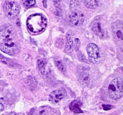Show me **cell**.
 I'll use <instances>...</instances> for the list:
<instances>
[{
  "instance_id": "12",
  "label": "cell",
  "mask_w": 123,
  "mask_h": 115,
  "mask_svg": "<svg viewBox=\"0 0 123 115\" xmlns=\"http://www.w3.org/2000/svg\"><path fill=\"white\" fill-rule=\"evenodd\" d=\"M81 105L82 103L80 101H79V100H74V101H72V103L70 104L69 108L70 110L74 112V113H83L81 108H80Z\"/></svg>"
},
{
  "instance_id": "4",
  "label": "cell",
  "mask_w": 123,
  "mask_h": 115,
  "mask_svg": "<svg viewBox=\"0 0 123 115\" xmlns=\"http://www.w3.org/2000/svg\"><path fill=\"white\" fill-rule=\"evenodd\" d=\"M20 7L16 2L7 1L4 6V11L6 16L10 19H15L19 15Z\"/></svg>"
},
{
  "instance_id": "8",
  "label": "cell",
  "mask_w": 123,
  "mask_h": 115,
  "mask_svg": "<svg viewBox=\"0 0 123 115\" xmlns=\"http://www.w3.org/2000/svg\"><path fill=\"white\" fill-rule=\"evenodd\" d=\"M123 27L121 20H117L112 24V30L115 39L118 42H123Z\"/></svg>"
},
{
  "instance_id": "2",
  "label": "cell",
  "mask_w": 123,
  "mask_h": 115,
  "mask_svg": "<svg viewBox=\"0 0 123 115\" xmlns=\"http://www.w3.org/2000/svg\"><path fill=\"white\" fill-rule=\"evenodd\" d=\"M27 28L32 34H38L44 31L47 27V19L40 13L30 15L26 20Z\"/></svg>"
},
{
  "instance_id": "17",
  "label": "cell",
  "mask_w": 123,
  "mask_h": 115,
  "mask_svg": "<svg viewBox=\"0 0 123 115\" xmlns=\"http://www.w3.org/2000/svg\"><path fill=\"white\" fill-rule=\"evenodd\" d=\"M55 65H56V67L58 68V69L60 71H61L62 72L64 73V72H66V68H65L64 65H63V63H62L61 61H55Z\"/></svg>"
},
{
  "instance_id": "5",
  "label": "cell",
  "mask_w": 123,
  "mask_h": 115,
  "mask_svg": "<svg viewBox=\"0 0 123 115\" xmlns=\"http://www.w3.org/2000/svg\"><path fill=\"white\" fill-rule=\"evenodd\" d=\"M89 60L93 63H98L101 59V54L98 47L94 43H89L86 48Z\"/></svg>"
},
{
  "instance_id": "7",
  "label": "cell",
  "mask_w": 123,
  "mask_h": 115,
  "mask_svg": "<svg viewBox=\"0 0 123 115\" xmlns=\"http://www.w3.org/2000/svg\"><path fill=\"white\" fill-rule=\"evenodd\" d=\"M67 21L73 26H80L84 22V15L78 11H73L67 16Z\"/></svg>"
},
{
  "instance_id": "19",
  "label": "cell",
  "mask_w": 123,
  "mask_h": 115,
  "mask_svg": "<svg viewBox=\"0 0 123 115\" xmlns=\"http://www.w3.org/2000/svg\"><path fill=\"white\" fill-rule=\"evenodd\" d=\"M4 110V100L0 98V112H2Z\"/></svg>"
},
{
  "instance_id": "11",
  "label": "cell",
  "mask_w": 123,
  "mask_h": 115,
  "mask_svg": "<svg viewBox=\"0 0 123 115\" xmlns=\"http://www.w3.org/2000/svg\"><path fill=\"white\" fill-rule=\"evenodd\" d=\"M74 35V33L72 31H68L66 34V39H67V43L66 45V51L68 53H71L73 51V36Z\"/></svg>"
},
{
  "instance_id": "21",
  "label": "cell",
  "mask_w": 123,
  "mask_h": 115,
  "mask_svg": "<svg viewBox=\"0 0 123 115\" xmlns=\"http://www.w3.org/2000/svg\"><path fill=\"white\" fill-rule=\"evenodd\" d=\"M103 108L105 110L107 111L108 110H110L112 108V106H109V105H103Z\"/></svg>"
},
{
  "instance_id": "3",
  "label": "cell",
  "mask_w": 123,
  "mask_h": 115,
  "mask_svg": "<svg viewBox=\"0 0 123 115\" xmlns=\"http://www.w3.org/2000/svg\"><path fill=\"white\" fill-rule=\"evenodd\" d=\"M123 80L120 78H114L108 87V94L112 100H117L123 96Z\"/></svg>"
},
{
  "instance_id": "16",
  "label": "cell",
  "mask_w": 123,
  "mask_h": 115,
  "mask_svg": "<svg viewBox=\"0 0 123 115\" xmlns=\"http://www.w3.org/2000/svg\"><path fill=\"white\" fill-rule=\"evenodd\" d=\"M22 2L24 6L26 8L32 7L36 3L35 0H22Z\"/></svg>"
},
{
  "instance_id": "20",
  "label": "cell",
  "mask_w": 123,
  "mask_h": 115,
  "mask_svg": "<svg viewBox=\"0 0 123 115\" xmlns=\"http://www.w3.org/2000/svg\"><path fill=\"white\" fill-rule=\"evenodd\" d=\"M35 115H48V114L47 111H46L45 110H40L39 112L36 113Z\"/></svg>"
},
{
  "instance_id": "18",
  "label": "cell",
  "mask_w": 123,
  "mask_h": 115,
  "mask_svg": "<svg viewBox=\"0 0 123 115\" xmlns=\"http://www.w3.org/2000/svg\"><path fill=\"white\" fill-rule=\"evenodd\" d=\"M80 41L79 40V39H75V42H74V49L76 51H79V47H80Z\"/></svg>"
},
{
  "instance_id": "1",
  "label": "cell",
  "mask_w": 123,
  "mask_h": 115,
  "mask_svg": "<svg viewBox=\"0 0 123 115\" xmlns=\"http://www.w3.org/2000/svg\"><path fill=\"white\" fill-rule=\"evenodd\" d=\"M0 49L10 55L19 52V43L14 27L9 24L0 28Z\"/></svg>"
},
{
  "instance_id": "15",
  "label": "cell",
  "mask_w": 123,
  "mask_h": 115,
  "mask_svg": "<svg viewBox=\"0 0 123 115\" xmlns=\"http://www.w3.org/2000/svg\"><path fill=\"white\" fill-rule=\"evenodd\" d=\"M37 65H38V68L39 69L40 71L44 74L45 72V66H46V62L43 60H38L37 61Z\"/></svg>"
},
{
  "instance_id": "9",
  "label": "cell",
  "mask_w": 123,
  "mask_h": 115,
  "mask_svg": "<svg viewBox=\"0 0 123 115\" xmlns=\"http://www.w3.org/2000/svg\"><path fill=\"white\" fill-rule=\"evenodd\" d=\"M66 96V91L63 89H56L49 94V100L52 103L56 104L62 100Z\"/></svg>"
},
{
  "instance_id": "6",
  "label": "cell",
  "mask_w": 123,
  "mask_h": 115,
  "mask_svg": "<svg viewBox=\"0 0 123 115\" xmlns=\"http://www.w3.org/2000/svg\"><path fill=\"white\" fill-rule=\"evenodd\" d=\"M90 69L85 65H82L78 68V78L82 85L86 86L90 82Z\"/></svg>"
},
{
  "instance_id": "22",
  "label": "cell",
  "mask_w": 123,
  "mask_h": 115,
  "mask_svg": "<svg viewBox=\"0 0 123 115\" xmlns=\"http://www.w3.org/2000/svg\"><path fill=\"white\" fill-rule=\"evenodd\" d=\"M8 115H18L17 113H14V112H12V113H10Z\"/></svg>"
},
{
  "instance_id": "10",
  "label": "cell",
  "mask_w": 123,
  "mask_h": 115,
  "mask_svg": "<svg viewBox=\"0 0 123 115\" xmlns=\"http://www.w3.org/2000/svg\"><path fill=\"white\" fill-rule=\"evenodd\" d=\"M91 29H92V31L95 34L97 35L98 37L103 38L105 36V30L102 27V23L99 19H94L92 24Z\"/></svg>"
},
{
  "instance_id": "14",
  "label": "cell",
  "mask_w": 123,
  "mask_h": 115,
  "mask_svg": "<svg viewBox=\"0 0 123 115\" xmlns=\"http://www.w3.org/2000/svg\"><path fill=\"white\" fill-rule=\"evenodd\" d=\"M27 86L28 88L31 90H34L36 88L37 86V81L36 78L32 77H29L27 78V82H26Z\"/></svg>"
},
{
  "instance_id": "13",
  "label": "cell",
  "mask_w": 123,
  "mask_h": 115,
  "mask_svg": "<svg viewBox=\"0 0 123 115\" xmlns=\"http://www.w3.org/2000/svg\"><path fill=\"white\" fill-rule=\"evenodd\" d=\"M82 2L87 7L90 8H95L98 7L100 0H81Z\"/></svg>"
}]
</instances>
